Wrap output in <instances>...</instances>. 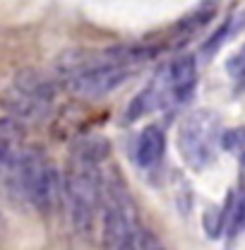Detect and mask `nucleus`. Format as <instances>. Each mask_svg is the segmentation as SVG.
Listing matches in <instances>:
<instances>
[{
    "label": "nucleus",
    "instance_id": "1",
    "mask_svg": "<svg viewBox=\"0 0 245 250\" xmlns=\"http://www.w3.org/2000/svg\"><path fill=\"white\" fill-rule=\"evenodd\" d=\"M149 53L142 48L70 51L61 56L56 72L61 82L77 96L99 99L118 89Z\"/></svg>",
    "mask_w": 245,
    "mask_h": 250
},
{
    "label": "nucleus",
    "instance_id": "2",
    "mask_svg": "<svg viewBox=\"0 0 245 250\" xmlns=\"http://www.w3.org/2000/svg\"><path fill=\"white\" fill-rule=\"evenodd\" d=\"M10 197L39 212H51L65 197V178L41 149H22L2 173Z\"/></svg>",
    "mask_w": 245,
    "mask_h": 250
},
{
    "label": "nucleus",
    "instance_id": "3",
    "mask_svg": "<svg viewBox=\"0 0 245 250\" xmlns=\"http://www.w3.org/2000/svg\"><path fill=\"white\" fill-rule=\"evenodd\" d=\"M65 202L70 207L72 226L80 233H89L94 219L103 207V178L99 164L70 156L65 173Z\"/></svg>",
    "mask_w": 245,
    "mask_h": 250
},
{
    "label": "nucleus",
    "instance_id": "4",
    "mask_svg": "<svg viewBox=\"0 0 245 250\" xmlns=\"http://www.w3.org/2000/svg\"><path fill=\"white\" fill-rule=\"evenodd\" d=\"M221 142H224V127L219 116L209 108H197L187 113L176 137V147L183 161L195 171H202L214 164L219 152L224 149Z\"/></svg>",
    "mask_w": 245,
    "mask_h": 250
},
{
    "label": "nucleus",
    "instance_id": "5",
    "mask_svg": "<svg viewBox=\"0 0 245 250\" xmlns=\"http://www.w3.org/2000/svg\"><path fill=\"white\" fill-rule=\"evenodd\" d=\"M101 250H140L135 202L121 186H108L103 190Z\"/></svg>",
    "mask_w": 245,
    "mask_h": 250
},
{
    "label": "nucleus",
    "instance_id": "6",
    "mask_svg": "<svg viewBox=\"0 0 245 250\" xmlns=\"http://www.w3.org/2000/svg\"><path fill=\"white\" fill-rule=\"evenodd\" d=\"M56 87L41 72L24 70L15 77L12 87L2 94V106L20 123H36L48 116Z\"/></svg>",
    "mask_w": 245,
    "mask_h": 250
},
{
    "label": "nucleus",
    "instance_id": "7",
    "mask_svg": "<svg viewBox=\"0 0 245 250\" xmlns=\"http://www.w3.org/2000/svg\"><path fill=\"white\" fill-rule=\"evenodd\" d=\"M173 106H181V99H178V92L173 87L171 70L166 65L149 80V84L130 101L125 121H140L154 111H163V108H173Z\"/></svg>",
    "mask_w": 245,
    "mask_h": 250
},
{
    "label": "nucleus",
    "instance_id": "8",
    "mask_svg": "<svg viewBox=\"0 0 245 250\" xmlns=\"http://www.w3.org/2000/svg\"><path fill=\"white\" fill-rule=\"evenodd\" d=\"M166 152V137L159 125H149L140 132L135 142V161L140 168H154Z\"/></svg>",
    "mask_w": 245,
    "mask_h": 250
},
{
    "label": "nucleus",
    "instance_id": "9",
    "mask_svg": "<svg viewBox=\"0 0 245 250\" xmlns=\"http://www.w3.org/2000/svg\"><path fill=\"white\" fill-rule=\"evenodd\" d=\"M24 130L17 118H2L0 121V178L7 171V166L15 161V156L22 152Z\"/></svg>",
    "mask_w": 245,
    "mask_h": 250
},
{
    "label": "nucleus",
    "instance_id": "10",
    "mask_svg": "<svg viewBox=\"0 0 245 250\" xmlns=\"http://www.w3.org/2000/svg\"><path fill=\"white\" fill-rule=\"evenodd\" d=\"M224 217H226V236H228V241H236L245 231V188L233 190L226 197Z\"/></svg>",
    "mask_w": 245,
    "mask_h": 250
},
{
    "label": "nucleus",
    "instance_id": "11",
    "mask_svg": "<svg viewBox=\"0 0 245 250\" xmlns=\"http://www.w3.org/2000/svg\"><path fill=\"white\" fill-rule=\"evenodd\" d=\"M70 156L75 159H84V161H92V164H99L108 156V140L101 137V135H84L80 137L75 145H72V152Z\"/></svg>",
    "mask_w": 245,
    "mask_h": 250
},
{
    "label": "nucleus",
    "instance_id": "12",
    "mask_svg": "<svg viewBox=\"0 0 245 250\" xmlns=\"http://www.w3.org/2000/svg\"><path fill=\"white\" fill-rule=\"evenodd\" d=\"M221 147H224L228 154L236 156V161L245 168V125L224 130V142H221Z\"/></svg>",
    "mask_w": 245,
    "mask_h": 250
},
{
    "label": "nucleus",
    "instance_id": "13",
    "mask_svg": "<svg viewBox=\"0 0 245 250\" xmlns=\"http://www.w3.org/2000/svg\"><path fill=\"white\" fill-rule=\"evenodd\" d=\"M243 24H245V12L241 15V17H236V20H228V22H226V24H224V27L216 31V34L209 39V41H207V43H204V46H202V53H204L207 58H212V56L216 53V48H219L226 39H231V36L241 29Z\"/></svg>",
    "mask_w": 245,
    "mask_h": 250
},
{
    "label": "nucleus",
    "instance_id": "14",
    "mask_svg": "<svg viewBox=\"0 0 245 250\" xmlns=\"http://www.w3.org/2000/svg\"><path fill=\"white\" fill-rule=\"evenodd\" d=\"M204 231L209 238H216L221 231H226V217H224V209L219 207H209L204 212Z\"/></svg>",
    "mask_w": 245,
    "mask_h": 250
},
{
    "label": "nucleus",
    "instance_id": "15",
    "mask_svg": "<svg viewBox=\"0 0 245 250\" xmlns=\"http://www.w3.org/2000/svg\"><path fill=\"white\" fill-rule=\"evenodd\" d=\"M226 72H228L236 82H245V46H241V48L226 61Z\"/></svg>",
    "mask_w": 245,
    "mask_h": 250
},
{
    "label": "nucleus",
    "instance_id": "16",
    "mask_svg": "<svg viewBox=\"0 0 245 250\" xmlns=\"http://www.w3.org/2000/svg\"><path fill=\"white\" fill-rule=\"evenodd\" d=\"M140 250H166L152 231H140Z\"/></svg>",
    "mask_w": 245,
    "mask_h": 250
}]
</instances>
